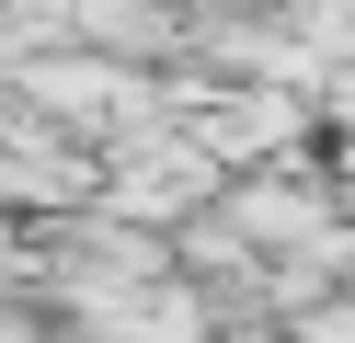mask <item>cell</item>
Listing matches in <instances>:
<instances>
[{"label":"cell","mask_w":355,"mask_h":343,"mask_svg":"<svg viewBox=\"0 0 355 343\" xmlns=\"http://www.w3.org/2000/svg\"><path fill=\"white\" fill-rule=\"evenodd\" d=\"M286 343H355V297H309V309L286 320Z\"/></svg>","instance_id":"6da1fadb"},{"label":"cell","mask_w":355,"mask_h":343,"mask_svg":"<svg viewBox=\"0 0 355 343\" xmlns=\"http://www.w3.org/2000/svg\"><path fill=\"white\" fill-rule=\"evenodd\" d=\"M230 343H263V332H230Z\"/></svg>","instance_id":"7a4b0ae2"}]
</instances>
